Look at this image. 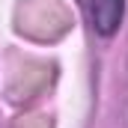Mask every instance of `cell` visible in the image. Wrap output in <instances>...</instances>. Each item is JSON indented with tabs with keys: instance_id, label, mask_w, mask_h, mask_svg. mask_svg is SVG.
Returning a JSON list of instances; mask_svg holds the SVG:
<instances>
[{
	"instance_id": "1",
	"label": "cell",
	"mask_w": 128,
	"mask_h": 128,
	"mask_svg": "<svg viewBox=\"0 0 128 128\" xmlns=\"http://www.w3.org/2000/svg\"><path fill=\"white\" fill-rule=\"evenodd\" d=\"M125 18V0H90V21L101 39L116 36Z\"/></svg>"
}]
</instances>
